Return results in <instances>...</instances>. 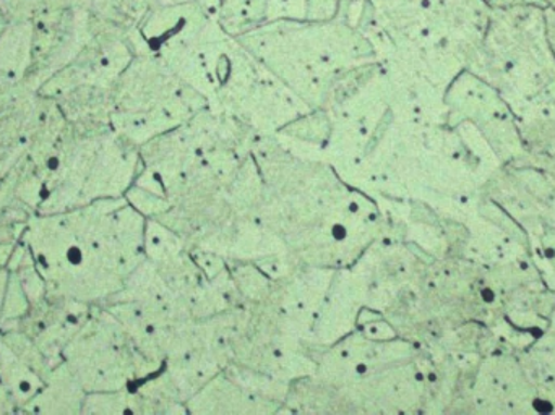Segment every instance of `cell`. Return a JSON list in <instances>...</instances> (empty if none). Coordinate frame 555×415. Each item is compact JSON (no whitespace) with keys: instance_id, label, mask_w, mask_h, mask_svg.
<instances>
[{"instance_id":"cell-6","label":"cell","mask_w":555,"mask_h":415,"mask_svg":"<svg viewBox=\"0 0 555 415\" xmlns=\"http://www.w3.org/2000/svg\"><path fill=\"white\" fill-rule=\"evenodd\" d=\"M7 23H9V20H7L5 13H3L2 7H0V33L5 28Z\"/></svg>"},{"instance_id":"cell-3","label":"cell","mask_w":555,"mask_h":415,"mask_svg":"<svg viewBox=\"0 0 555 415\" xmlns=\"http://www.w3.org/2000/svg\"><path fill=\"white\" fill-rule=\"evenodd\" d=\"M90 12L127 28H137L149 12V0H91Z\"/></svg>"},{"instance_id":"cell-2","label":"cell","mask_w":555,"mask_h":415,"mask_svg":"<svg viewBox=\"0 0 555 415\" xmlns=\"http://www.w3.org/2000/svg\"><path fill=\"white\" fill-rule=\"evenodd\" d=\"M269 0H223L218 23L224 33L237 38L267 23Z\"/></svg>"},{"instance_id":"cell-1","label":"cell","mask_w":555,"mask_h":415,"mask_svg":"<svg viewBox=\"0 0 555 415\" xmlns=\"http://www.w3.org/2000/svg\"><path fill=\"white\" fill-rule=\"evenodd\" d=\"M91 35V12L85 9L54 10L33 23V67L28 87L39 88L67 67Z\"/></svg>"},{"instance_id":"cell-4","label":"cell","mask_w":555,"mask_h":415,"mask_svg":"<svg viewBox=\"0 0 555 415\" xmlns=\"http://www.w3.org/2000/svg\"><path fill=\"white\" fill-rule=\"evenodd\" d=\"M307 0H269L267 23L306 22Z\"/></svg>"},{"instance_id":"cell-5","label":"cell","mask_w":555,"mask_h":415,"mask_svg":"<svg viewBox=\"0 0 555 415\" xmlns=\"http://www.w3.org/2000/svg\"><path fill=\"white\" fill-rule=\"evenodd\" d=\"M375 9L380 13L390 12V10L397 9L401 3L406 2V0H369Z\"/></svg>"},{"instance_id":"cell-7","label":"cell","mask_w":555,"mask_h":415,"mask_svg":"<svg viewBox=\"0 0 555 415\" xmlns=\"http://www.w3.org/2000/svg\"><path fill=\"white\" fill-rule=\"evenodd\" d=\"M339 2H345V0H339Z\"/></svg>"}]
</instances>
